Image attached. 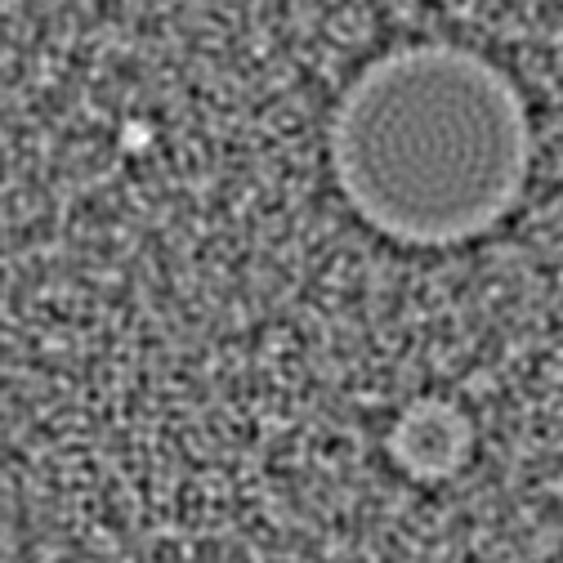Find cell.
Listing matches in <instances>:
<instances>
[{
  "instance_id": "1",
  "label": "cell",
  "mask_w": 563,
  "mask_h": 563,
  "mask_svg": "<svg viewBox=\"0 0 563 563\" xmlns=\"http://www.w3.org/2000/svg\"><path fill=\"white\" fill-rule=\"evenodd\" d=\"M157 148H162V139H157V121L153 117H121V125H117V153L125 162H148Z\"/></svg>"
}]
</instances>
